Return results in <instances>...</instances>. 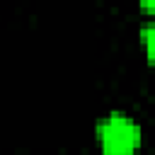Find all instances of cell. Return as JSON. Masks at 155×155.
Masks as SVG:
<instances>
[{"instance_id":"cell-1","label":"cell","mask_w":155,"mask_h":155,"mask_svg":"<svg viewBox=\"0 0 155 155\" xmlns=\"http://www.w3.org/2000/svg\"><path fill=\"white\" fill-rule=\"evenodd\" d=\"M99 143L107 155H128L140 145V126L126 114H109L99 124Z\"/></svg>"},{"instance_id":"cell-2","label":"cell","mask_w":155,"mask_h":155,"mask_svg":"<svg viewBox=\"0 0 155 155\" xmlns=\"http://www.w3.org/2000/svg\"><path fill=\"white\" fill-rule=\"evenodd\" d=\"M140 39H143V46H145V53L150 61H155V19H150L143 31H140Z\"/></svg>"},{"instance_id":"cell-3","label":"cell","mask_w":155,"mask_h":155,"mask_svg":"<svg viewBox=\"0 0 155 155\" xmlns=\"http://www.w3.org/2000/svg\"><path fill=\"white\" fill-rule=\"evenodd\" d=\"M143 10H145V12H153V15H155V2L145 0V2H143Z\"/></svg>"}]
</instances>
